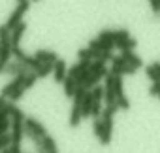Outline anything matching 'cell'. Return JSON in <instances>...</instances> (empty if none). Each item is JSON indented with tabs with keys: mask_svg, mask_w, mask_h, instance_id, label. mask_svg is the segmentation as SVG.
<instances>
[{
	"mask_svg": "<svg viewBox=\"0 0 160 153\" xmlns=\"http://www.w3.org/2000/svg\"><path fill=\"white\" fill-rule=\"evenodd\" d=\"M149 4H151L152 13H154V15H158V13H160V2H158V0H149Z\"/></svg>",
	"mask_w": 160,
	"mask_h": 153,
	"instance_id": "836d02e7",
	"label": "cell"
},
{
	"mask_svg": "<svg viewBox=\"0 0 160 153\" xmlns=\"http://www.w3.org/2000/svg\"><path fill=\"white\" fill-rule=\"evenodd\" d=\"M121 55L124 57V61H126V62L134 64L136 68H141V66H143V61H141V57H138V55L134 53V49H124Z\"/></svg>",
	"mask_w": 160,
	"mask_h": 153,
	"instance_id": "7c38bea8",
	"label": "cell"
},
{
	"mask_svg": "<svg viewBox=\"0 0 160 153\" xmlns=\"http://www.w3.org/2000/svg\"><path fill=\"white\" fill-rule=\"evenodd\" d=\"M4 47H10V45H2V44H0V53L4 51Z\"/></svg>",
	"mask_w": 160,
	"mask_h": 153,
	"instance_id": "8d00e7d4",
	"label": "cell"
},
{
	"mask_svg": "<svg viewBox=\"0 0 160 153\" xmlns=\"http://www.w3.org/2000/svg\"><path fill=\"white\" fill-rule=\"evenodd\" d=\"M98 38L106 40V42H113V40H111V29H104V30H100V32H98Z\"/></svg>",
	"mask_w": 160,
	"mask_h": 153,
	"instance_id": "d6a6232c",
	"label": "cell"
},
{
	"mask_svg": "<svg viewBox=\"0 0 160 153\" xmlns=\"http://www.w3.org/2000/svg\"><path fill=\"white\" fill-rule=\"evenodd\" d=\"M117 104H119V110H130V98L126 95L117 97Z\"/></svg>",
	"mask_w": 160,
	"mask_h": 153,
	"instance_id": "83f0119b",
	"label": "cell"
},
{
	"mask_svg": "<svg viewBox=\"0 0 160 153\" xmlns=\"http://www.w3.org/2000/svg\"><path fill=\"white\" fill-rule=\"evenodd\" d=\"M145 74L151 78V82H158L160 78H158V72L154 70V66L152 64H149V66H145Z\"/></svg>",
	"mask_w": 160,
	"mask_h": 153,
	"instance_id": "f546056e",
	"label": "cell"
},
{
	"mask_svg": "<svg viewBox=\"0 0 160 153\" xmlns=\"http://www.w3.org/2000/svg\"><path fill=\"white\" fill-rule=\"evenodd\" d=\"M42 151H45V153H57V151H58L57 142H55L49 134L42 138Z\"/></svg>",
	"mask_w": 160,
	"mask_h": 153,
	"instance_id": "4fadbf2b",
	"label": "cell"
},
{
	"mask_svg": "<svg viewBox=\"0 0 160 153\" xmlns=\"http://www.w3.org/2000/svg\"><path fill=\"white\" fill-rule=\"evenodd\" d=\"M102 78H104L102 74H92V72H91V74H89V78H87V82L83 83V87H85V89H91V87H94L96 83H100Z\"/></svg>",
	"mask_w": 160,
	"mask_h": 153,
	"instance_id": "ffe728a7",
	"label": "cell"
},
{
	"mask_svg": "<svg viewBox=\"0 0 160 153\" xmlns=\"http://www.w3.org/2000/svg\"><path fill=\"white\" fill-rule=\"evenodd\" d=\"M91 115H92V117H100V115H102V106H100V102H98V100H94V102H92Z\"/></svg>",
	"mask_w": 160,
	"mask_h": 153,
	"instance_id": "4dcf8cb0",
	"label": "cell"
},
{
	"mask_svg": "<svg viewBox=\"0 0 160 153\" xmlns=\"http://www.w3.org/2000/svg\"><path fill=\"white\" fill-rule=\"evenodd\" d=\"M149 95L151 97H158L160 95V80L158 82H152V85L149 87Z\"/></svg>",
	"mask_w": 160,
	"mask_h": 153,
	"instance_id": "1f68e13d",
	"label": "cell"
},
{
	"mask_svg": "<svg viewBox=\"0 0 160 153\" xmlns=\"http://www.w3.org/2000/svg\"><path fill=\"white\" fill-rule=\"evenodd\" d=\"M92 102H94V98H92V93L87 89V93H85V97H83V102H81V115H83V119H85V117H91Z\"/></svg>",
	"mask_w": 160,
	"mask_h": 153,
	"instance_id": "30bf717a",
	"label": "cell"
},
{
	"mask_svg": "<svg viewBox=\"0 0 160 153\" xmlns=\"http://www.w3.org/2000/svg\"><path fill=\"white\" fill-rule=\"evenodd\" d=\"M66 76H68V66H66V61L58 57V59L55 61V68H53V78H55V82H57V83H62Z\"/></svg>",
	"mask_w": 160,
	"mask_h": 153,
	"instance_id": "5b68a950",
	"label": "cell"
},
{
	"mask_svg": "<svg viewBox=\"0 0 160 153\" xmlns=\"http://www.w3.org/2000/svg\"><path fill=\"white\" fill-rule=\"evenodd\" d=\"M77 59L79 61H85V59H92V47H81V49H79L77 51Z\"/></svg>",
	"mask_w": 160,
	"mask_h": 153,
	"instance_id": "484cf974",
	"label": "cell"
},
{
	"mask_svg": "<svg viewBox=\"0 0 160 153\" xmlns=\"http://www.w3.org/2000/svg\"><path fill=\"white\" fill-rule=\"evenodd\" d=\"M89 74H91V70H89V68L79 72V74L75 76V82H77V85H83V83L87 82V78H89Z\"/></svg>",
	"mask_w": 160,
	"mask_h": 153,
	"instance_id": "f1b7e54d",
	"label": "cell"
},
{
	"mask_svg": "<svg viewBox=\"0 0 160 153\" xmlns=\"http://www.w3.org/2000/svg\"><path fill=\"white\" fill-rule=\"evenodd\" d=\"M10 34H12V30L8 29V25H6V23H4V25H0V44H2V45H10V47H12Z\"/></svg>",
	"mask_w": 160,
	"mask_h": 153,
	"instance_id": "ac0fdd59",
	"label": "cell"
},
{
	"mask_svg": "<svg viewBox=\"0 0 160 153\" xmlns=\"http://www.w3.org/2000/svg\"><path fill=\"white\" fill-rule=\"evenodd\" d=\"M17 2H19V0H17Z\"/></svg>",
	"mask_w": 160,
	"mask_h": 153,
	"instance_id": "f35d334b",
	"label": "cell"
},
{
	"mask_svg": "<svg viewBox=\"0 0 160 153\" xmlns=\"http://www.w3.org/2000/svg\"><path fill=\"white\" fill-rule=\"evenodd\" d=\"M136 45H138V40H136L134 36H128V38H124V40H121V42L115 44V47H119L121 51H124V49H134Z\"/></svg>",
	"mask_w": 160,
	"mask_h": 153,
	"instance_id": "2e32d148",
	"label": "cell"
},
{
	"mask_svg": "<svg viewBox=\"0 0 160 153\" xmlns=\"http://www.w3.org/2000/svg\"><path fill=\"white\" fill-rule=\"evenodd\" d=\"M128 36H130V32H128L126 29L111 30V40H113V44H117V42H121V40H124V38H128Z\"/></svg>",
	"mask_w": 160,
	"mask_h": 153,
	"instance_id": "44dd1931",
	"label": "cell"
},
{
	"mask_svg": "<svg viewBox=\"0 0 160 153\" xmlns=\"http://www.w3.org/2000/svg\"><path fill=\"white\" fill-rule=\"evenodd\" d=\"M113 87H115V97H121V95H124V83H122V76H115Z\"/></svg>",
	"mask_w": 160,
	"mask_h": 153,
	"instance_id": "cb8c5ba5",
	"label": "cell"
},
{
	"mask_svg": "<svg viewBox=\"0 0 160 153\" xmlns=\"http://www.w3.org/2000/svg\"><path fill=\"white\" fill-rule=\"evenodd\" d=\"M32 68L28 66V64H25V62H21V61H10L8 64H6V68H4V72L2 74H6V76H17V74H21V72H25V74H28Z\"/></svg>",
	"mask_w": 160,
	"mask_h": 153,
	"instance_id": "277c9868",
	"label": "cell"
},
{
	"mask_svg": "<svg viewBox=\"0 0 160 153\" xmlns=\"http://www.w3.org/2000/svg\"><path fill=\"white\" fill-rule=\"evenodd\" d=\"M25 30H27V23H25V21L17 23V25L12 29V34H10L12 47H17V45L21 44V40H23V36H25Z\"/></svg>",
	"mask_w": 160,
	"mask_h": 153,
	"instance_id": "52a82bcc",
	"label": "cell"
},
{
	"mask_svg": "<svg viewBox=\"0 0 160 153\" xmlns=\"http://www.w3.org/2000/svg\"><path fill=\"white\" fill-rule=\"evenodd\" d=\"M89 47H92V49H106V51H109V49H113V47H115V44H113V42H106V40H102V38H94V40H91V42H89Z\"/></svg>",
	"mask_w": 160,
	"mask_h": 153,
	"instance_id": "5bb4252c",
	"label": "cell"
},
{
	"mask_svg": "<svg viewBox=\"0 0 160 153\" xmlns=\"http://www.w3.org/2000/svg\"><path fill=\"white\" fill-rule=\"evenodd\" d=\"M53 68H55V62H42L40 68H36V74H38V78H47V76L53 74Z\"/></svg>",
	"mask_w": 160,
	"mask_h": 153,
	"instance_id": "9a60e30c",
	"label": "cell"
},
{
	"mask_svg": "<svg viewBox=\"0 0 160 153\" xmlns=\"http://www.w3.org/2000/svg\"><path fill=\"white\" fill-rule=\"evenodd\" d=\"M40 78H38V74H36V70H30L27 76H25V82H23V87L28 91V89H32L34 85H36V82H38Z\"/></svg>",
	"mask_w": 160,
	"mask_h": 153,
	"instance_id": "e0dca14e",
	"label": "cell"
},
{
	"mask_svg": "<svg viewBox=\"0 0 160 153\" xmlns=\"http://www.w3.org/2000/svg\"><path fill=\"white\" fill-rule=\"evenodd\" d=\"M25 76H27L25 72L17 74V76H15V78H13L10 83H6L2 89H0V95H4V97H10V93H12V91H15L17 87H21V85H23V82H25Z\"/></svg>",
	"mask_w": 160,
	"mask_h": 153,
	"instance_id": "8992f818",
	"label": "cell"
},
{
	"mask_svg": "<svg viewBox=\"0 0 160 153\" xmlns=\"http://www.w3.org/2000/svg\"><path fill=\"white\" fill-rule=\"evenodd\" d=\"M25 93H27V89H25V87H23V85H21V87H17V89H15V91H12V93H10V97H8V98H10V100H12V102H17V100H21V98H23V97H25Z\"/></svg>",
	"mask_w": 160,
	"mask_h": 153,
	"instance_id": "d4e9b609",
	"label": "cell"
},
{
	"mask_svg": "<svg viewBox=\"0 0 160 153\" xmlns=\"http://www.w3.org/2000/svg\"><path fill=\"white\" fill-rule=\"evenodd\" d=\"M89 91L92 93V98H94V100H98V102H102V100H104V85L96 83V85H94V87H91Z\"/></svg>",
	"mask_w": 160,
	"mask_h": 153,
	"instance_id": "603a6c76",
	"label": "cell"
},
{
	"mask_svg": "<svg viewBox=\"0 0 160 153\" xmlns=\"http://www.w3.org/2000/svg\"><path fill=\"white\" fill-rule=\"evenodd\" d=\"M6 102H8V97H4V95H0V110H2V108L6 106Z\"/></svg>",
	"mask_w": 160,
	"mask_h": 153,
	"instance_id": "e575fe53",
	"label": "cell"
},
{
	"mask_svg": "<svg viewBox=\"0 0 160 153\" xmlns=\"http://www.w3.org/2000/svg\"><path fill=\"white\" fill-rule=\"evenodd\" d=\"M152 66H154V70L158 72V78H160V62L156 61V62H152Z\"/></svg>",
	"mask_w": 160,
	"mask_h": 153,
	"instance_id": "d590c367",
	"label": "cell"
},
{
	"mask_svg": "<svg viewBox=\"0 0 160 153\" xmlns=\"http://www.w3.org/2000/svg\"><path fill=\"white\" fill-rule=\"evenodd\" d=\"M62 87H64V97H66V98H72L73 93H75V89H77L75 78H72V76H66L64 82H62Z\"/></svg>",
	"mask_w": 160,
	"mask_h": 153,
	"instance_id": "8fae6325",
	"label": "cell"
},
{
	"mask_svg": "<svg viewBox=\"0 0 160 153\" xmlns=\"http://www.w3.org/2000/svg\"><path fill=\"white\" fill-rule=\"evenodd\" d=\"M34 57L40 61V62H55L58 59V53L57 51H49V49H38L34 53Z\"/></svg>",
	"mask_w": 160,
	"mask_h": 153,
	"instance_id": "9c48e42d",
	"label": "cell"
},
{
	"mask_svg": "<svg viewBox=\"0 0 160 153\" xmlns=\"http://www.w3.org/2000/svg\"><path fill=\"white\" fill-rule=\"evenodd\" d=\"M12 57H13V59H17V61H21V62H25V64H28L32 70L40 68V64H42L34 55H27L19 45H17V47H12Z\"/></svg>",
	"mask_w": 160,
	"mask_h": 153,
	"instance_id": "3957f363",
	"label": "cell"
},
{
	"mask_svg": "<svg viewBox=\"0 0 160 153\" xmlns=\"http://www.w3.org/2000/svg\"><path fill=\"white\" fill-rule=\"evenodd\" d=\"M28 8H30V0H19V2H17V8L10 13L8 21H6V25H8V29H10V30H12L17 23H21V21H23V15L28 12Z\"/></svg>",
	"mask_w": 160,
	"mask_h": 153,
	"instance_id": "6da1fadb",
	"label": "cell"
},
{
	"mask_svg": "<svg viewBox=\"0 0 160 153\" xmlns=\"http://www.w3.org/2000/svg\"><path fill=\"white\" fill-rule=\"evenodd\" d=\"M10 144H12V134H10V132L0 134V151H4Z\"/></svg>",
	"mask_w": 160,
	"mask_h": 153,
	"instance_id": "4316f807",
	"label": "cell"
},
{
	"mask_svg": "<svg viewBox=\"0 0 160 153\" xmlns=\"http://www.w3.org/2000/svg\"><path fill=\"white\" fill-rule=\"evenodd\" d=\"M12 59H13V57H12V47H4V51L0 53V74L4 72L6 64H8Z\"/></svg>",
	"mask_w": 160,
	"mask_h": 153,
	"instance_id": "d6986e66",
	"label": "cell"
},
{
	"mask_svg": "<svg viewBox=\"0 0 160 153\" xmlns=\"http://www.w3.org/2000/svg\"><path fill=\"white\" fill-rule=\"evenodd\" d=\"M156 98H158V100H160V95H158V97H156Z\"/></svg>",
	"mask_w": 160,
	"mask_h": 153,
	"instance_id": "74e56055",
	"label": "cell"
},
{
	"mask_svg": "<svg viewBox=\"0 0 160 153\" xmlns=\"http://www.w3.org/2000/svg\"><path fill=\"white\" fill-rule=\"evenodd\" d=\"M23 130H25V134H28V132H34L36 136H40V138H43V136H47L49 132H47V129L36 119V117H32V115H25V127H23Z\"/></svg>",
	"mask_w": 160,
	"mask_h": 153,
	"instance_id": "7a4b0ae2",
	"label": "cell"
},
{
	"mask_svg": "<svg viewBox=\"0 0 160 153\" xmlns=\"http://www.w3.org/2000/svg\"><path fill=\"white\" fill-rule=\"evenodd\" d=\"M136 70H138V68H136L134 64L126 62V64H111V70H109V72H111L113 76H128V74L132 76V74H136Z\"/></svg>",
	"mask_w": 160,
	"mask_h": 153,
	"instance_id": "ba28073f",
	"label": "cell"
},
{
	"mask_svg": "<svg viewBox=\"0 0 160 153\" xmlns=\"http://www.w3.org/2000/svg\"><path fill=\"white\" fill-rule=\"evenodd\" d=\"M92 132H94V136L100 140L102 138V134H104V123H102V117H94V121H92Z\"/></svg>",
	"mask_w": 160,
	"mask_h": 153,
	"instance_id": "7402d4cb",
	"label": "cell"
}]
</instances>
